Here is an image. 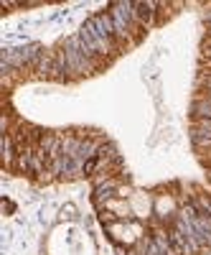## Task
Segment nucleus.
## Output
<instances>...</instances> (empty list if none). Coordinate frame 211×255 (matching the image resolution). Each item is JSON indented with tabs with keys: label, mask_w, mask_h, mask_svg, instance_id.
<instances>
[{
	"label": "nucleus",
	"mask_w": 211,
	"mask_h": 255,
	"mask_svg": "<svg viewBox=\"0 0 211 255\" xmlns=\"http://www.w3.org/2000/svg\"><path fill=\"white\" fill-rule=\"evenodd\" d=\"M204 84H206V90H209V92H211V74H209V77H206V79H204Z\"/></svg>",
	"instance_id": "4"
},
{
	"label": "nucleus",
	"mask_w": 211,
	"mask_h": 255,
	"mask_svg": "<svg viewBox=\"0 0 211 255\" xmlns=\"http://www.w3.org/2000/svg\"><path fill=\"white\" fill-rule=\"evenodd\" d=\"M155 3H135V20L140 26H150L155 18Z\"/></svg>",
	"instance_id": "2"
},
{
	"label": "nucleus",
	"mask_w": 211,
	"mask_h": 255,
	"mask_svg": "<svg viewBox=\"0 0 211 255\" xmlns=\"http://www.w3.org/2000/svg\"><path fill=\"white\" fill-rule=\"evenodd\" d=\"M99 156H94V158H89V161H84V166H81V174H87V176H92L94 174V168L99 166Z\"/></svg>",
	"instance_id": "3"
},
{
	"label": "nucleus",
	"mask_w": 211,
	"mask_h": 255,
	"mask_svg": "<svg viewBox=\"0 0 211 255\" xmlns=\"http://www.w3.org/2000/svg\"><path fill=\"white\" fill-rule=\"evenodd\" d=\"M64 54H67L71 74H92L94 72V61L87 56V51L81 49L79 38H69L67 41V44H64Z\"/></svg>",
	"instance_id": "1"
}]
</instances>
